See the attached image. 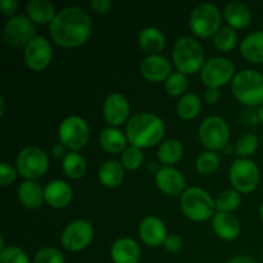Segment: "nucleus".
I'll use <instances>...</instances> for the list:
<instances>
[{"label": "nucleus", "mask_w": 263, "mask_h": 263, "mask_svg": "<svg viewBox=\"0 0 263 263\" xmlns=\"http://www.w3.org/2000/svg\"><path fill=\"white\" fill-rule=\"evenodd\" d=\"M92 31V21L82 8L71 5L57 13L49 25V32L54 43L63 48H77L86 43Z\"/></svg>", "instance_id": "1"}, {"label": "nucleus", "mask_w": 263, "mask_h": 263, "mask_svg": "<svg viewBox=\"0 0 263 263\" xmlns=\"http://www.w3.org/2000/svg\"><path fill=\"white\" fill-rule=\"evenodd\" d=\"M164 131L166 126L161 117L151 112H140L127 121L125 134L131 145L146 149L161 143Z\"/></svg>", "instance_id": "2"}, {"label": "nucleus", "mask_w": 263, "mask_h": 263, "mask_svg": "<svg viewBox=\"0 0 263 263\" xmlns=\"http://www.w3.org/2000/svg\"><path fill=\"white\" fill-rule=\"evenodd\" d=\"M231 91L244 105L257 107L263 103V74L256 69H241L233 79Z\"/></svg>", "instance_id": "3"}, {"label": "nucleus", "mask_w": 263, "mask_h": 263, "mask_svg": "<svg viewBox=\"0 0 263 263\" xmlns=\"http://www.w3.org/2000/svg\"><path fill=\"white\" fill-rule=\"evenodd\" d=\"M172 58L177 71L184 74H193L200 71L204 64V49L195 39L182 36L175 43Z\"/></svg>", "instance_id": "4"}, {"label": "nucleus", "mask_w": 263, "mask_h": 263, "mask_svg": "<svg viewBox=\"0 0 263 263\" xmlns=\"http://www.w3.org/2000/svg\"><path fill=\"white\" fill-rule=\"evenodd\" d=\"M180 208L189 220L203 222L212 220L216 211V202L204 189L198 186L187 187L180 198Z\"/></svg>", "instance_id": "5"}, {"label": "nucleus", "mask_w": 263, "mask_h": 263, "mask_svg": "<svg viewBox=\"0 0 263 263\" xmlns=\"http://www.w3.org/2000/svg\"><path fill=\"white\" fill-rule=\"evenodd\" d=\"M220 9L212 3H200L192 10L189 27L198 37H211L221 28Z\"/></svg>", "instance_id": "6"}, {"label": "nucleus", "mask_w": 263, "mask_h": 263, "mask_svg": "<svg viewBox=\"0 0 263 263\" xmlns=\"http://www.w3.org/2000/svg\"><path fill=\"white\" fill-rule=\"evenodd\" d=\"M18 174L26 180L40 179L49 168L48 154L39 146H26L15 159Z\"/></svg>", "instance_id": "7"}, {"label": "nucleus", "mask_w": 263, "mask_h": 263, "mask_svg": "<svg viewBox=\"0 0 263 263\" xmlns=\"http://www.w3.org/2000/svg\"><path fill=\"white\" fill-rule=\"evenodd\" d=\"M59 141L71 152H79L90 139V127L86 121L79 116H68L58 128Z\"/></svg>", "instance_id": "8"}, {"label": "nucleus", "mask_w": 263, "mask_h": 263, "mask_svg": "<svg viewBox=\"0 0 263 263\" xmlns=\"http://www.w3.org/2000/svg\"><path fill=\"white\" fill-rule=\"evenodd\" d=\"M230 181L234 190L243 194L254 192L259 184L261 172L256 162L249 158H238L230 166Z\"/></svg>", "instance_id": "9"}, {"label": "nucleus", "mask_w": 263, "mask_h": 263, "mask_svg": "<svg viewBox=\"0 0 263 263\" xmlns=\"http://www.w3.org/2000/svg\"><path fill=\"white\" fill-rule=\"evenodd\" d=\"M199 140L208 151H222L229 145L230 130L229 125L222 117L211 116L199 126Z\"/></svg>", "instance_id": "10"}, {"label": "nucleus", "mask_w": 263, "mask_h": 263, "mask_svg": "<svg viewBox=\"0 0 263 263\" xmlns=\"http://www.w3.org/2000/svg\"><path fill=\"white\" fill-rule=\"evenodd\" d=\"M235 77V66L223 57L207 59L200 69V80L208 89H218Z\"/></svg>", "instance_id": "11"}, {"label": "nucleus", "mask_w": 263, "mask_h": 263, "mask_svg": "<svg viewBox=\"0 0 263 263\" xmlns=\"http://www.w3.org/2000/svg\"><path fill=\"white\" fill-rule=\"evenodd\" d=\"M35 23L23 14L13 15L4 26V39L13 48H26L35 37Z\"/></svg>", "instance_id": "12"}, {"label": "nucleus", "mask_w": 263, "mask_h": 263, "mask_svg": "<svg viewBox=\"0 0 263 263\" xmlns=\"http://www.w3.org/2000/svg\"><path fill=\"white\" fill-rule=\"evenodd\" d=\"M94 238L92 225L86 220H76L69 222L63 229L61 235V243L67 251H84Z\"/></svg>", "instance_id": "13"}, {"label": "nucleus", "mask_w": 263, "mask_h": 263, "mask_svg": "<svg viewBox=\"0 0 263 263\" xmlns=\"http://www.w3.org/2000/svg\"><path fill=\"white\" fill-rule=\"evenodd\" d=\"M25 63L28 68L33 71H41L49 66L53 58L51 45L43 36H35L23 51Z\"/></svg>", "instance_id": "14"}, {"label": "nucleus", "mask_w": 263, "mask_h": 263, "mask_svg": "<svg viewBox=\"0 0 263 263\" xmlns=\"http://www.w3.org/2000/svg\"><path fill=\"white\" fill-rule=\"evenodd\" d=\"M156 185L163 194L176 197L185 192V177L179 170L171 166H162L156 172Z\"/></svg>", "instance_id": "15"}, {"label": "nucleus", "mask_w": 263, "mask_h": 263, "mask_svg": "<svg viewBox=\"0 0 263 263\" xmlns=\"http://www.w3.org/2000/svg\"><path fill=\"white\" fill-rule=\"evenodd\" d=\"M130 115V103L121 92H112L108 95L103 104V116L110 127L121 126L127 121Z\"/></svg>", "instance_id": "16"}, {"label": "nucleus", "mask_w": 263, "mask_h": 263, "mask_svg": "<svg viewBox=\"0 0 263 263\" xmlns=\"http://www.w3.org/2000/svg\"><path fill=\"white\" fill-rule=\"evenodd\" d=\"M140 73L151 82L166 81L172 73V64L161 54L148 55L140 63Z\"/></svg>", "instance_id": "17"}, {"label": "nucleus", "mask_w": 263, "mask_h": 263, "mask_svg": "<svg viewBox=\"0 0 263 263\" xmlns=\"http://www.w3.org/2000/svg\"><path fill=\"white\" fill-rule=\"evenodd\" d=\"M139 236L149 247L163 246L167 239V229L163 221L156 216H146L139 225Z\"/></svg>", "instance_id": "18"}, {"label": "nucleus", "mask_w": 263, "mask_h": 263, "mask_svg": "<svg viewBox=\"0 0 263 263\" xmlns=\"http://www.w3.org/2000/svg\"><path fill=\"white\" fill-rule=\"evenodd\" d=\"M44 197L50 207L59 210L66 208L72 202L73 192L68 182L63 180H51L44 187Z\"/></svg>", "instance_id": "19"}, {"label": "nucleus", "mask_w": 263, "mask_h": 263, "mask_svg": "<svg viewBox=\"0 0 263 263\" xmlns=\"http://www.w3.org/2000/svg\"><path fill=\"white\" fill-rule=\"evenodd\" d=\"M110 258L113 263H139L141 249L138 241L131 238H120L110 247Z\"/></svg>", "instance_id": "20"}, {"label": "nucleus", "mask_w": 263, "mask_h": 263, "mask_svg": "<svg viewBox=\"0 0 263 263\" xmlns=\"http://www.w3.org/2000/svg\"><path fill=\"white\" fill-rule=\"evenodd\" d=\"M212 229L216 235L226 241L235 240L240 234V223L234 215L228 212H216L212 217Z\"/></svg>", "instance_id": "21"}, {"label": "nucleus", "mask_w": 263, "mask_h": 263, "mask_svg": "<svg viewBox=\"0 0 263 263\" xmlns=\"http://www.w3.org/2000/svg\"><path fill=\"white\" fill-rule=\"evenodd\" d=\"M17 197L21 204L27 210H39L45 202L44 189L33 180H25L18 186Z\"/></svg>", "instance_id": "22"}, {"label": "nucleus", "mask_w": 263, "mask_h": 263, "mask_svg": "<svg viewBox=\"0 0 263 263\" xmlns=\"http://www.w3.org/2000/svg\"><path fill=\"white\" fill-rule=\"evenodd\" d=\"M98 179L103 186L108 187V189H115V187L120 186L125 179V167L118 161L109 159L100 166Z\"/></svg>", "instance_id": "23"}, {"label": "nucleus", "mask_w": 263, "mask_h": 263, "mask_svg": "<svg viewBox=\"0 0 263 263\" xmlns=\"http://www.w3.org/2000/svg\"><path fill=\"white\" fill-rule=\"evenodd\" d=\"M139 45L149 55H156L166 46V36L157 27H145L139 33Z\"/></svg>", "instance_id": "24"}, {"label": "nucleus", "mask_w": 263, "mask_h": 263, "mask_svg": "<svg viewBox=\"0 0 263 263\" xmlns=\"http://www.w3.org/2000/svg\"><path fill=\"white\" fill-rule=\"evenodd\" d=\"M223 18L230 27L244 28L251 23L252 13L247 4L241 2H230L223 9Z\"/></svg>", "instance_id": "25"}, {"label": "nucleus", "mask_w": 263, "mask_h": 263, "mask_svg": "<svg viewBox=\"0 0 263 263\" xmlns=\"http://www.w3.org/2000/svg\"><path fill=\"white\" fill-rule=\"evenodd\" d=\"M240 53L247 61L263 64V30L249 33L241 40Z\"/></svg>", "instance_id": "26"}, {"label": "nucleus", "mask_w": 263, "mask_h": 263, "mask_svg": "<svg viewBox=\"0 0 263 263\" xmlns=\"http://www.w3.org/2000/svg\"><path fill=\"white\" fill-rule=\"evenodd\" d=\"M27 17L33 23L39 25H50L55 18V8L48 0H30L26 5Z\"/></svg>", "instance_id": "27"}, {"label": "nucleus", "mask_w": 263, "mask_h": 263, "mask_svg": "<svg viewBox=\"0 0 263 263\" xmlns=\"http://www.w3.org/2000/svg\"><path fill=\"white\" fill-rule=\"evenodd\" d=\"M127 138L126 134H123L117 127H107L100 131L99 134V144L105 152L112 154L123 153L127 148Z\"/></svg>", "instance_id": "28"}, {"label": "nucleus", "mask_w": 263, "mask_h": 263, "mask_svg": "<svg viewBox=\"0 0 263 263\" xmlns=\"http://www.w3.org/2000/svg\"><path fill=\"white\" fill-rule=\"evenodd\" d=\"M158 158L164 166H171L180 162L184 157V145L177 139H167L159 145Z\"/></svg>", "instance_id": "29"}, {"label": "nucleus", "mask_w": 263, "mask_h": 263, "mask_svg": "<svg viewBox=\"0 0 263 263\" xmlns=\"http://www.w3.org/2000/svg\"><path fill=\"white\" fill-rule=\"evenodd\" d=\"M202 108V100L194 92H186L180 97L179 102L176 103V112L182 120H193L197 117Z\"/></svg>", "instance_id": "30"}, {"label": "nucleus", "mask_w": 263, "mask_h": 263, "mask_svg": "<svg viewBox=\"0 0 263 263\" xmlns=\"http://www.w3.org/2000/svg\"><path fill=\"white\" fill-rule=\"evenodd\" d=\"M62 167H63V172L66 174L67 177L72 180H77L81 179L85 175L87 170V163L86 159L81 154H79L77 152H69L64 157Z\"/></svg>", "instance_id": "31"}, {"label": "nucleus", "mask_w": 263, "mask_h": 263, "mask_svg": "<svg viewBox=\"0 0 263 263\" xmlns=\"http://www.w3.org/2000/svg\"><path fill=\"white\" fill-rule=\"evenodd\" d=\"M238 43V33L230 26H223L213 36V45L216 49L223 53H229L233 50Z\"/></svg>", "instance_id": "32"}, {"label": "nucleus", "mask_w": 263, "mask_h": 263, "mask_svg": "<svg viewBox=\"0 0 263 263\" xmlns=\"http://www.w3.org/2000/svg\"><path fill=\"white\" fill-rule=\"evenodd\" d=\"M221 158L216 152L205 151L195 159V168L202 175H212L220 168Z\"/></svg>", "instance_id": "33"}, {"label": "nucleus", "mask_w": 263, "mask_h": 263, "mask_svg": "<svg viewBox=\"0 0 263 263\" xmlns=\"http://www.w3.org/2000/svg\"><path fill=\"white\" fill-rule=\"evenodd\" d=\"M216 210L218 212H228L231 213L233 211L238 210L241 203V198L236 190H223L216 198Z\"/></svg>", "instance_id": "34"}, {"label": "nucleus", "mask_w": 263, "mask_h": 263, "mask_svg": "<svg viewBox=\"0 0 263 263\" xmlns=\"http://www.w3.org/2000/svg\"><path fill=\"white\" fill-rule=\"evenodd\" d=\"M259 145V139L254 134H244L236 141L234 151L240 158H249L256 153Z\"/></svg>", "instance_id": "35"}, {"label": "nucleus", "mask_w": 263, "mask_h": 263, "mask_svg": "<svg viewBox=\"0 0 263 263\" xmlns=\"http://www.w3.org/2000/svg\"><path fill=\"white\" fill-rule=\"evenodd\" d=\"M187 77L181 72H172L168 79L164 82V89L171 97H182L186 94L187 89Z\"/></svg>", "instance_id": "36"}, {"label": "nucleus", "mask_w": 263, "mask_h": 263, "mask_svg": "<svg viewBox=\"0 0 263 263\" xmlns=\"http://www.w3.org/2000/svg\"><path fill=\"white\" fill-rule=\"evenodd\" d=\"M121 161H122L123 167H125L126 170L135 171V170L140 168L141 164H143V151H141L140 148H138V146H127V148L125 149V152L122 153Z\"/></svg>", "instance_id": "37"}, {"label": "nucleus", "mask_w": 263, "mask_h": 263, "mask_svg": "<svg viewBox=\"0 0 263 263\" xmlns=\"http://www.w3.org/2000/svg\"><path fill=\"white\" fill-rule=\"evenodd\" d=\"M0 263H31L27 254L15 246L7 247L0 252Z\"/></svg>", "instance_id": "38"}, {"label": "nucleus", "mask_w": 263, "mask_h": 263, "mask_svg": "<svg viewBox=\"0 0 263 263\" xmlns=\"http://www.w3.org/2000/svg\"><path fill=\"white\" fill-rule=\"evenodd\" d=\"M33 263H64V256L57 248L45 247L36 252Z\"/></svg>", "instance_id": "39"}, {"label": "nucleus", "mask_w": 263, "mask_h": 263, "mask_svg": "<svg viewBox=\"0 0 263 263\" xmlns=\"http://www.w3.org/2000/svg\"><path fill=\"white\" fill-rule=\"evenodd\" d=\"M18 171L14 167L10 166L7 162H3L0 164V185L2 186H8L17 179Z\"/></svg>", "instance_id": "40"}, {"label": "nucleus", "mask_w": 263, "mask_h": 263, "mask_svg": "<svg viewBox=\"0 0 263 263\" xmlns=\"http://www.w3.org/2000/svg\"><path fill=\"white\" fill-rule=\"evenodd\" d=\"M166 251L171 252V253H179L182 249L184 246V241H182L181 236L177 235V234H171V235L167 236V239L163 243Z\"/></svg>", "instance_id": "41"}, {"label": "nucleus", "mask_w": 263, "mask_h": 263, "mask_svg": "<svg viewBox=\"0 0 263 263\" xmlns=\"http://www.w3.org/2000/svg\"><path fill=\"white\" fill-rule=\"evenodd\" d=\"M90 7L98 14H105L112 8V2L110 0H91L90 2Z\"/></svg>", "instance_id": "42"}, {"label": "nucleus", "mask_w": 263, "mask_h": 263, "mask_svg": "<svg viewBox=\"0 0 263 263\" xmlns=\"http://www.w3.org/2000/svg\"><path fill=\"white\" fill-rule=\"evenodd\" d=\"M18 9V2L17 0H2L0 2V12L4 15H12Z\"/></svg>", "instance_id": "43"}, {"label": "nucleus", "mask_w": 263, "mask_h": 263, "mask_svg": "<svg viewBox=\"0 0 263 263\" xmlns=\"http://www.w3.org/2000/svg\"><path fill=\"white\" fill-rule=\"evenodd\" d=\"M220 98H221V94H220V91H218V89H208V87L205 89L204 100L207 104H210V105L216 104V103L220 100Z\"/></svg>", "instance_id": "44"}, {"label": "nucleus", "mask_w": 263, "mask_h": 263, "mask_svg": "<svg viewBox=\"0 0 263 263\" xmlns=\"http://www.w3.org/2000/svg\"><path fill=\"white\" fill-rule=\"evenodd\" d=\"M51 153H53V156L55 157V158H63L67 156V146H64L62 143H58V144H54L53 148H51Z\"/></svg>", "instance_id": "45"}, {"label": "nucleus", "mask_w": 263, "mask_h": 263, "mask_svg": "<svg viewBox=\"0 0 263 263\" xmlns=\"http://www.w3.org/2000/svg\"><path fill=\"white\" fill-rule=\"evenodd\" d=\"M226 263H257L252 257L249 256H235L229 259Z\"/></svg>", "instance_id": "46"}, {"label": "nucleus", "mask_w": 263, "mask_h": 263, "mask_svg": "<svg viewBox=\"0 0 263 263\" xmlns=\"http://www.w3.org/2000/svg\"><path fill=\"white\" fill-rule=\"evenodd\" d=\"M257 120L259 121V122L263 123V103L261 105H258V108H257Z\"/></svg>", "instance_id": "47"}, {"label": "nucleus", "mask_w": 263, "mask_h": 263, "mask_svg": "<svg viewBox=\"0 0 263 263\" xmlns=\"http://www.w3.org/2000/svg\"><path fill=\"white\" fill-rule=\"evenodd\" d=\"M0 105H2V110H0V115H4L5 112V100H4V97H0Z\"/></svg>", "instance_id": "48"}, {"label": "nucleus", "mask_w": 263, "mask_h": 263, "mask_svg": "<svg viewBox=\"0 0 263 263\" xmlns=\"http://www.w3.org/2000/svg\"><path fill=\"white\" fill-rule=\"evenodd\" d=\"M259 216H261V218L263 221V203L261 204V207H259Z\"/></svg>", "instance_id": "49"}, {"label": "nucleus", "mask_w": 263, "mask_h": 263, "mask_svg": "<svg viewBox=\"0 0 263 263\" xmlns=\"http://www.w3.org/2000/svg\"><path fill=\"white\" fill-rule=\"evenodd\" d=\"M225 151H226V152H228V153H229V154H231V152H233V148H231V146H230V145H228V146H226V148H225Z\"/></svg>", "instance_id": "50"}, {"label": "nucleus", "mask_w": 263, "mask_h": 263, "mask_svg": "<svg viewBox=\"0 0 263 263\" xmlns=\"http://www.w3.org/2000/svg\"><path fill=\"white\" fill-rule=\"evenodd\" d=\"M262 257H263V254H262Z\"/></svg>", "instance_id": "51"}]
</instances>
